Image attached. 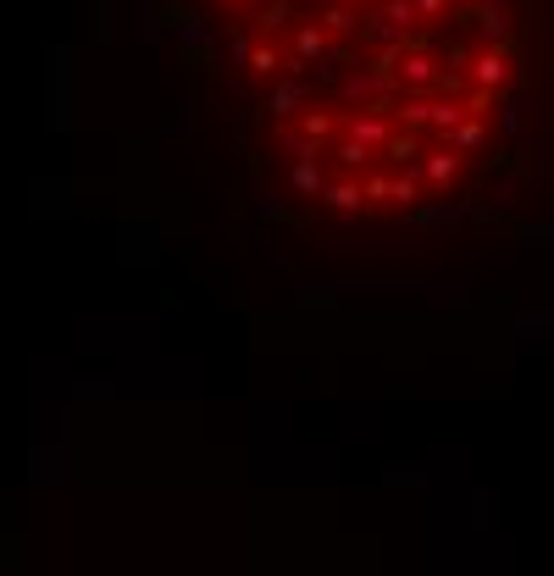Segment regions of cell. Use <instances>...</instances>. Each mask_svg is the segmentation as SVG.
<instances>
[{
	"label": "cell",
	"mask_w": 554,
	"mask_h": 576,
	"mask_svg": "<svg viewBox=\"0 0 554 576\" xmlns=\"http://www.w3.org/2000/svg\"><path fill=\"white\" fill-rule=\"evenodd\" d=\"M233 122L294 200L416 211L521 128L510 0H178Z\"/></svg>",
	"instance_id": "6da1fadb"
}]
</instances>
